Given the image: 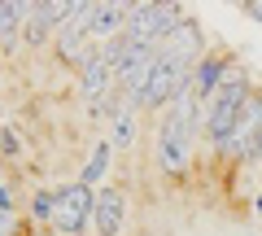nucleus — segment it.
Returning a JSON list of instances; mask_svg holds the SVG:
<instances>
[{
    "label": "nucleus",
    "mask_w": 262,
    "mask_h": 236,
    "mask_svg": "<svg viewBox=\"0 0 262 236\" xmlns=\"http://www.w3.org/2000/svg\"><path fill=\"white\" fill-rule=\"evenodd\" d=\"M249 96L253 92H249V83H245V75H227L223 79V88L214 92V101L201 114V123H206V132H210L214 144H223L227 136H232V127H236V118H241V110H245Z\"/></svg>",
    "instance_id": "nucleus-1"
},
{
    "label": "nucleus",
    "mask_w": 262,
    "mask_h": 236,
    "mask_svg": "<svg viewBox=\"0 0 262 236\" xmlns=\"http://www.w3.org/2000/svg\"><path fill=\"white\" fill-rule=\"evenodd\" d=\"M179 27H184V13H179L175 5H131L122 35H127L131 44L153 48V44H166Z\"/></svg>",
    "instance_id": "nucleus-2"
},
{
    "label": "nucleus",
    "mask_w": 262,
    "mask_h": 236,
    "mask_svg": "<svg viewBox=\"0 0 262 236\" xmlns=\"http://www.w3.org/2000/svg\"><path fill=\"white\" fill-rule=\"evenodd\" d=\"M92 210H96V192L75 180V184H66V188H53V219H48V223H53L57 232L75 236V232H83V223L92 219Z\"/></svg>",
    "instance_id": "nucleus-3"
},
{
    "label": "nucleus",
    "mask_w": 262,
    "mask_h": 236,
    "mask_svg": "<svg viewBox=\"0 0 262 236\" xmlns=\"http://www.w3.org/2000/svg\"><path fill=\"white\" fill-rule=\"evenodd\" d=\"M188 75H192V66H188V61H179V57H170V53H158V61H153V75H149V83H144V105H140V110L170 105L179 92H184Z\"/></svg>",
    "instance_id": "nucleus-4"
},
{
    "label": "nucleus",
    "mask_w": 262,
    "mask_h": 236,
    "mask_svg": "<svg viewBox=\"0 0 262 236\" xmlns=\"http://www.w3.org/2000/svg\"><path fill=\"white\" fill-rule=\"evenodd\" d=\"M258 132H262V96L253 92L249 101H245L241 118H236L232 136H227L219 149H223L227 158H249V162H253V144H258Z\"/></svg>",
    "instance_id": "nucleus-5"
},
{
    "label": "nucleus",
    "mask_w": 262,
    "mask_h": 236,
    "mask_svg": "<svg viewBox=\"0 0 262 236\" xmlns=\"http://www.w3.org/2000/svg\"><path fill=\"white\" fill-rule=\"evenodd\" d=\"M227 75H232V70H227L223 57H201V61L192 66V75H188V92L201 101V110L214 101V92L223 88V79H227Z\"/></svg>",
    "instance_id": "nucleus-6"
},
{
    "label": "nucleus",
    "mask_w": 262,
    "mask_h": 236,
    "mask_svg": "<svg viewBox=\"0 0 262 236\" xmlns=\"http://www.w3.org/2000/svg\"><path fill=\"white\" fill-rule=\"evenodd\" d=\"M70 18V5L66 0H39V5H27V44H44L48 31L57 27V22Z\"/></svg>",
    "instance_id": "nucleus-7"
},
{
    "label": "nucleus",
    "mask_w": 262,
    "mask_h": 236,
    "mask_svg": "<svg viewBox=\"0 0 262 236\" xmlns=\"http://www.w3.org/2000/svg\"><path fill=\"white\" fill-rule=\"evenodd\" d=\"M83 96L88 101H101V96H110V83H114V61H110V48H92V57H88L83 66Z\"/></svg>",
    "instance_id": "nucleus-8"
},
{
    "label": "nucleus",
    "mask_w": 262,
    "mask_h": 236,
    "mask_svg": "<svg viewBox=\"0 0 262 236\" xmlns=\"http://www.w3.org/2000/svg\"><path fill=\"white\" fill-rule=\"evenodd\" d=\"M127 13H131V5H118V0L92 5V18H88V35H92V39H118L122 31H127Z\"/></svg>",
    "instance_id": "nucleus-9"
},
{
    "label": "nucleus",
    "mask_w": 262,
    "mask_h": 236,
    "mask_svg": "<svg viewBox=\"0 0 262 236\" xmlns=\"http://www.w3.org/2000/svg\"><path fill=\"white\" fill-rule=\"evenodd\" d=\"M122 210H127V201H122L118 188H101L96 192V210H92V223L101 236H118L122 227Z\"/></svg>",
    "instance_id": "nucleus-10"
},
{
    "label": "nucleus",
    "mask_w": 262,
    "mask_h": 236,
    "mask_svg": "<svg viewBox=\"0 0 262 236\" xmlns=\"http://www.w3.org/2000/svg\"><path fill=\"white\" fill-rule=\"evenodd\" d=\"M110 158H114V144L101 140V144L92 149V158L83 162V170H79V184H88V188H92V184H101L105 170H110Z\"/></svg>",
    "instance_id": "nucleus-11"
},
{
    "label": "nucleus",
    "mask_w": 262,
    "mask_h": 236,
    "mask_svg": "<svg viewBox=\"0 0 262 236\" xmlns=\"http://www.w3.org/2000/svg\"><path fill=\"white\" fill-rule=\"evenodd\" d=\"M136 110L140 105H131L127 96H122V105H114L110 123H114V144H131V123H136Z\"/></svg>",
    "instance_id": "nucleus-12"
},
{
    "label": "nucleus",
    "mask_w": 262,
    "mask_h": 236,
    "mask_svg": "<svg viewBox=\"0 0 262 236\" xmlns=\"http://www.w3.org/2000/svg\"><path fill=\"white\" fill-rule=\"evenodd\" d=\"M22 13H27L22 0H0V39H9L13 31H18V22H27Z\"/></svg>",
    "instance_id": "nucleus-13"
},
{
    "label": "nucleus",
    "mask_w": 262,
    "mask_h": 236,
    "mask_svg": "<svg viewBox=\"0 0 262 236\" xmlns=\"http://www.w3.org/2000/svg\"><path fill=\"white\" fill-rule=\"evenodd\" d=\"M31 219H53V188L39 192V197L31 201Z\"/></svg>",
    "instance_id": "nucleus-14"
},
{
    "label": "nucleus",
    "mask_w": 262,
    "mask_h": 236,
    "mask_svg": "<svg viewBox=\"0 0 262 236\" xmlns=\"http://www.w3.org/2000/svg\"><path fill=\"white\" fill-rule=\"evenodd\" d=\"M245 13H249V18H258V22H262V0H249V5H245Z\"/></svg>",
    "instance_id": "nucleus-15"
},
{
    "label": "nucleus",
    "mask_w": 262,
    "mask_h": 236,
    "mask_svg": "<svg viewBox=\"0 0 262 236\" xmlns=\"http://www.w3.org/2000/svg\"><path fill=\"white\" fill-rule=\"evenodd\" d=\"M9 227H13V219H9V210H0V236H9Z\"/></svg>",
    "instance_id": "nucleus-16"
},
{
    "label": "nucleus",
    "mask_w": 262,
    "mask_h": 236,
    "mask_svg": "<svg viewBox=\"0 0 262 236\" xmlns=\"http://www.w3.org/2000/svg\"><path fill=\"white\" fill-rule=\"evenodd\" d=\"M9 206H13V197H9V188L0 184V210H9Z\"/></svg>",
    "instance_id": "nucleus-17"
},
{
    "label": "nucleus",
    "mask_w": 262,
    "mask_h": 236,
    "mask_svg": "<svg viewBox=\"0 0 262 236\" xmlns=\"http://www.w3.org/2000/svg\"><path fill=\"white\" fill-rule=\"evenodd\" d=\"M253 162H262V132H258V144H253Z\"/></svg>",
    "instance_id": "nucleus-18"
},
{
    "label": "nucleus",
    "mask_w": 262,
    "mask_h": 236,
    "mask_svg": "<svg viewBox=\"0 0 262 236\" xmlns=\"http://www.w3.org/2000/svg\"><path fill=\"white\" fill-rule=\"evenodd\" d=\"M258 214H262V197H258Z\"/></svg>",
    "instance_id": "nucleus-19"
}]
</instances>
